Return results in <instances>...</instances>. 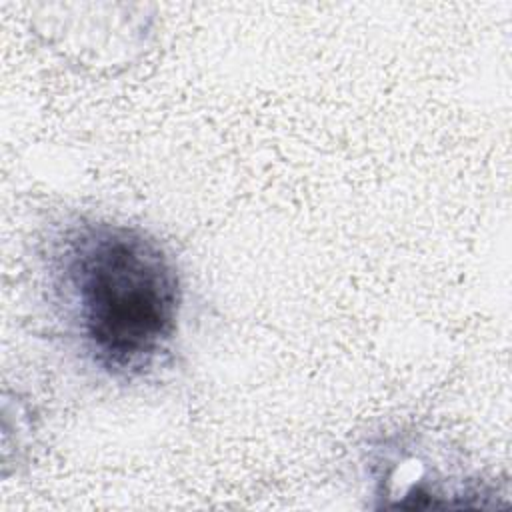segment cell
Listing matches in <instances>:
<instances>
[{
  "label": "cell",
  "instance_id": "cell-2",
  "mask_svg": "<svg viewBox=\"0 0 512 512\" xmlns=\"http://www.w3.org/2000/svg\"><path fill=\"white\" fill-rule=\"evenodd\" d=\"M376 508H498L496 482L444 460L412 434L376 438L362 460Z\"/></svg>",
  "mask_w": 512,
  "mask_h": 512
},
{
  "label": "cell",
  "instance_id": "cell-1",
  "mask_svg": "<svg viewBox=\"0 0 512 512\" xmlns=\"http://www.w3.org/2000/svg\"><path fill=\"white\" fill-rule=\"evenodd\" d=\"M40 268L50 310L86 368L134 384L170 362L184 280L154 234L128 222L74 216L50 230Z\"/></svg>",
  "mask_w": 512,
  "mask_h": 512
}]
</instances>
